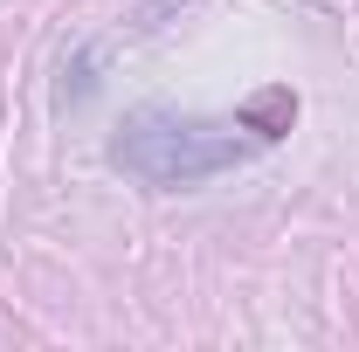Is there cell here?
<instances>
[{
	"mask_svg": "<svg viewBox=\"0 0 359 352\" xmlns=\"http://www.w3.org/2000/svg\"><path fill=\"white\" fill-rule=\"evenodd\" d=\"M263 138L249 132L242 118H180V111H132L118 125L111 159L138 173L145 187H194L208 173H228L235 159H249Z\"/></svg>",
	"mask_w": 359,
	"mask_h": 352,
	"instance_id": "cell-1",
	"label": "cell"
},
{
	"mask_svg": "<svg viewBox=\"0 0 359 352\" xmlns=\"http://www.w3.org/2000/svg\"><path fill=\"white\" fill-rule=\"evenodd\" d=\"M290 111H297V97H290V90H263V97L242 111V125H249L256 138H276L283 125H290Z\"/></svg>",
	"mask_w": 359,
	"mask_h": 352,
	"instance_id": "cell-2",
	"label": "cell"
}]
</instances>
